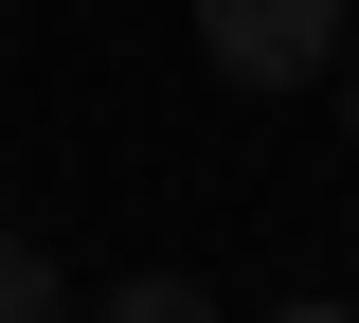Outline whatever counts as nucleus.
I'll return each mask as SVG.
<instances>
[{
  "instance_id": "obj_1",
  "label": "nucleus",
  "mask_w": 359,
  "mask_h": 323,
  "mask_svg": "<svg viewBox=\"0 0 359 323\" xmlns=\"http://www.w3.org/2000/svg\"><path fill=\"white\" fill-rule=\"evenodd\" d=\"M323 36H341V0H198V54H216L233 90H306Z\"/></svg>"
},
{
  "instance_id": "obj_2",
  "label": "nucleus",
  "mask_w": 359,
  "mask_h": 323,
  "mask_svg": "<svg viewBox=\"0 0 359 323\" xmlns=\"http://www.w3.org/2000/svg\"><path fill=\"white\" fill-rule=\"evenodd\" d=\"M90 323H216V305H198V287H180V270H144V287H108V305H90Z\"/></svg>"
},
{
  "instance_id": "obj_3",
  "label": "nucleus",
  "mask_w": 359,
  "mask_h": 323,
  "mask_svg": "<svg viewBox=\"0 0 359 323\" xmlns=\"http://www.w3.org/2000/svg\"><path fill=\"white\" fill-rule=\"evenodd\" d=\"M0 323H54V252H18V233H0Z\"/></svg>"
},
{
  "instance_id": "obj_4",
  "label": "nucleus",
  "mask_w": 359,
  "mask_h": 323,
  "mask_svg": "<svg viewBox=\"0 0 359 323\" xmlns=\"http://www.w3.org/2000/svg\"><path fill=\"white\" fill-rule=\"evenodd\" d=\"M341 126H359V54H341Z\"/></svg>"
},
{
  "instance_id": "obj_5",
  "label": "nucleus",
  "mask_w": 359,
  "mask_h": 323,
  "mask_svg": "<svg viewBox=\"0 0 359 323\" xmlns=\"http://www.w3.org/2000/svg\"><path fill=\"white\" fill-rule=\"evenodd\" d=\"M287 323H359V305H287Z\"/></svg>"
}]
</instances>
